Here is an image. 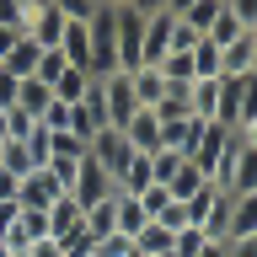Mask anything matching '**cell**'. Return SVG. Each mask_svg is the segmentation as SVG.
I'll return each mask as SVG.
<instances>
[{
    "label": "cell",
    "mask_w": 257,
    "mask_h": 257,
    "mask_svg": "<svg viewBox=\"0 0 257 257\" xmlns=\"http://www.w3.org/2000/svg\"><path fill=\"white\" fill-rule=\"evenodd\" d=\"M91 27V59H86V75L91 80H107L123 70V59H118V32H112V6H96V16L86 22Z\"/></svg>",
    "instance_id": "obj_1"
},
{
    "label": "cell",
    "mask_w": 257,
    "mask_h": 257,
    "mask_svg": "<svg viewBox=\"0 0 257 257\" xmlns=\"http://www.w3.org/2000/svg\"><path fill=\"white\" fill-rule=\"evenodd\" d=\"M145 22H150V16H140L134 6H112V32H118V59H123V70H140Z\"/></svg>",
    "instance_id": "obj_2"
},
{
    "label": "cell",
    "mask_w": 257,
    "mask_h": 257,
    "mask_svg": "<svg viewBox=\"0 0 257 257\" xmlns=\"http://www.w3.org/2000/svg\"><path fill=\"white\" fill-rule=\"evenodd\" d=\"M96 91H102V107H107V128H123L134 112H140V102H134V86H128V70H118V75L96 80Z\"/></svg>",
    "instance_id": "obj_3"
},
{
    "label": "cell",
    "mask_w": 257,
    "mask_h": 257,
    "mask_svg": "<svg viewBox=\"0 0 257 257\" xmlns=\"http://www.w3.org/2000/svg\"><path fill=\"white\" fill-rule=\"evenodd\" d=\"M86 156H91L96 166H102L112 182H118V172L128 166V156H134V150H128L123 128H96V134H91V145H86Z\"/></svg>",
    "instance_id": "obj_4"
},
{
    "label": "cell",
    "mask_w": 257,
    "mask_h": 257,
    "mask_svg": "<svg viewBox=\"0 0 257 257\" xmlns=\"http://www.w3.org/2000/svg\"><path fill=\"white\" fill-rule=\"evenodd\" d=\"M112 193H118V182H112V177L102 172L91 156H86V161H80V172H75V188L64 193V198H75L80 209H91V204H107Z\"/></svg>",
    "instance_id": "obj_5"
},
{
    "label": "cell",
    "mask_w": 257,
    "mask_h": 257,
    "mask_svg": "<svg viewBox=\"0 0 257 257\" xmlns=\"http://www.w3.org/2000/svg\"><path fill=\"white\" fill-rule=\"evenodd\" d=\"M59 32H64V16L48 6V0H38L27 11V27H22V38H32L38 48H59Z\"/></svg>",
    "instance_id": "obj_6"
},
{
    "label": "cell",
    "mask_w": 257,
    "mask_h": 257,
    "mask_svg": "<svg viewBox=\"0 0 257 257\" xmlns=\"http://www.w3.org/2000/svg\"><path fill=\"white\" fill-rule=\"evenodd\" d=\"M123 140H128L134 156H156V150H161V118H156L150 107H140V112L123 123Z\"/></svg>",
    "instance_id": "obj_7"
},
{
    "label": "cell",
    "mask_w": 257,
    "mask_h": 257,
    "mask_svg": "<svg viewBox=\"0 0 257 257\" xmlns=\"http://www.w3.org/2000/svg\"><path fill=\"white\" fill-rule=\"evenodd\" d=\"M59 198H64V193H59V182H54L48 172H27L22 188H16V204H22V209H54Z\"/></svg>",
    "instance_id": "obj_8"
},
{
    "label": "cell",
    "mask_w": 257,
    "mask_h": 257,
    "mask_svg": "<svg viewBox=\"0 0 257 257\" xmlns=\"http://www.w3.org/2000/svg\"><path fill=\"white\" fill-rule=\"evenodd\" d=\"M225 145H230V128H220V123H204V134H198V145H193V166H198V172H214V166H220V156H225Z\"/></svg>",
    "instance_id": "obj_9"
},
{
    "label": "cell",
    "mask_w": 257,
    "mask_h": 257,
    "mask_svg": "<svg viewBox=\"0 0 257 257\" xmlns=\"http://www.w3.org/2000/svg\"><path fill=\"white\" fill-rule=\"evenodd\" d=\"M172 27H177V16H150L145 22V43H140V64H161L166 59V43H172Z\"/></svg>",
    "instance_id": "obj_10"
},
{
    "label": "cell",
    "mask_w": 257,
    "mask_h": 257,
    "mask_svg": "<svg viewBox=\"0 0 257 257\" xmlns=\"http://www.w3.org/2000/svg\"><path fill=\"white\" fill-rule=\"evenodd\" d=\"M59 54H64V64L86 70V59H91V27H86V22H64V32H59Z\"/></svg>",
    "instance_id": "obj_11"
},
{
    "label": "cell",
    "mask_w": 257,
    "mask_h": 257,
    "mask_svg": "<svg viewBox=\"0 0 257 257\" xmlns=\"http://www.w3.org/2000/svg\"><path fill=\"white\" fill-rule=\"evenodd\" d=\"M128 86H134V102H140V107H156L161 96H166V75H161L156 64H140V70H128Z\"/></svg>",
    "instance_id": "obj_12"
},
{
    "label": "cell",
    "mask_w": 257,
    "mask_h": 257,
    "mask_svg": "<svg viewBox=\"0 0 257 257\" xmlns=\"http://www.w3.org/2000/svg\"><path fill=\"white\" fill-rule=\"evenodd\" d=\"M188 107L198 123H214V112H220V75L214 80H193L188 86Z\"/></svg>",
    "instance_id": "obj_13"
},
{
    "label": "cell",
    "mask_w": 257,
    "mask_h": 257,
    "mask_svg": "<svg viewBox=\"0 0 257 257\" xmlns=\"http://www.w3.org/2000/svg\"><path fill=\"white\" fill-rule=\"evenodd\" d=\"M225 236H257V193H236V198H230Z\"/></svg>",
    "instance_id": "obj_14"
},
{
    "label": "cell",
    "mask_w": 257,
    "mask_h": 257,
    "mask_svg": "<svg viewBox=\"0 0 257 257\" xmlns=\"http://www.w3.org/2000/svg\"><path fill=\"white\" fill-rule=\"evenodd\" d=\"M80 230H86L91 241H102V236H118V193H112L107 204H91V209H86Z\"/></svg>",
    "instance_id": "obj_15"
},
{
    "label": "cell",
    "mask_w": 257,
    "mask_h": 257,
    "mask_svg": "<svg viewBox=\"0 0 257 257\" xmlns=\"http://www.w3.org/2000/svg\"><path fill=\"white\" fill-rule=\"evenodd\" d=\"M80 220H86V209H80L75 198H59V204L48 209V236H54V241L75 236V230H80Z\"/></svg>",
    "instance_id": "obj_16"
},
{
    "label": "cell",
    "mask_w": 257,
    "mask_h": 257,
    "mask_svg": "<svg viewBox=\"0 0 257 257\" xmlns=\"http://www.w3.org/2000/svg\"><path fill=\"white\" fill-rule=\"evenodd\" d=\"M48 102H54V91H48L43 80H32V75L22 80V91H16V107L27 112L32 123H38V118H43V112H48Z\"/></svg>",
    "instance_id": "obj_17"
},
{
    "label": "cell",
    "mask_w": 257,
    "mask_h": 257,
    "mask_svg": "<svg viewBox=\"0 0 257 257\" xmlns=\"http://www.w3.org/2000/svg\"><path fill=\"white\" fill-rule=\"evenodd\" d=\"M86 91H91V75H86V70H75V64H70L59 80H54V102H64V107H75Z\"/></svg>",
    "instance_id": "obj_18"
},
{
    "label": "cell",
    "mask_w": 257,
    "mask_h": 257,
    "mask_svg": "<svg viewBox=\"0 0 257 257\" xmlns=\"http://www.w3.org/2000/svg\"><path fill=\"white\" fill-rule=\"evenodd\" d=\"M128 246H134V257H161V252H172V230L150 220V225L140 230V236L128 241Z\"/></svg>",
    "instance_id": "obj_19"
},
{
    "label": "cell",
    "mask_w": 257,
    "mask_h": 257,
    "mask_svg": "<svg viewBox=\"0 0 257 257\" xmlns=\"http://www.w3.org/2000/svg\"><path fill=\"white\" fill-rule=\"evenodd\" d=\"M38 54H43V48L32 43V38H16V48L6 54V64H0V70H11L16 80H27L32 70H38Z\"/></svg>",
    "instance_id": "obj_20"
},
{
    "label": "cell",
    "mask_w": 257,
    "mask_h": 257,
    "mask_svg": "<svg viewBox=\"0 0 257 257\" xmlns=\"http://www.w3.org/2000/svg\"><path fill=\"white\" fill-rule=\"evenodd\" d=\"M204 182H209V177L198 172L193 161H182V166H177V177H172V182H166V193H172L177 204H188V198H193V193H198V188H204Z\"/></svg>",
    "instance_id": "obj_21"
},
{
    "label": "cell",
    "mask_w": 257,
    "mask_h": 257,
    "mask_svg": "<svg viewBox=\"0 0 257 257\" xmlns=\"http://www.w3.org/2000/svg\"><path fill=\"white\" fill-rule=\"evenodd\" d=\"M145 225H150V214L140 209V198H123V193H118V236H128V241H134Z\"/></svg>",
    "instance_id": "obj_22"
},
{
    "label": "cell",
    "mask_w": 257,
    "mask_h": 257,
    "mask_svg": "<svg viewBox=\"0 0 257 257\" xmlns=\"http://www.w3.org/2000/svg\"><path fill=\"white\" fill-rule=\"evenodd\" d=\"M156 70L166 75V86H193V80H198V75H193V54H166Z\"/></svg>",
    "instance_id": "obj_23"
},
{
    "label": "cell",
    "mask_w": 257,
    "mask_h": 257,
    "mask_svg": "<svg viewBox=\"0 0 257 257\" xmlns=\"http://www.w3.org/2000/svg\"><path fill=\"white\" fill-rule=\"evenodd\" d=\"M193 75H198V80L220 75V48L209 43V38H198V48H193Z\"/></svg>",
    "instance_id": "obj_24"
},
{
    "label": "cell",
    "mask_w": 257,
    "mask_h": 257,
    "mask_svg": "<svg viewBox=\"0 0 257 257\" xmlns=\"http://www.w3.org/2000/svg\"><path fill=\"white\" fill-rule=\"evenodd\" d=\"M64 70H70V64H64V54H59V48H43V54H38V70H32V80H43L48 91H54V80H59Z\"/></svg>",
    "instance_id": "obj_25"
},
{
    "label": "cell",
    "mask_w": 257,
    "mask_h": 257,
    "mask_svg": "<svg viewBox=\"0 0 257 257\" xmlns=\"http://www.w3.org/2000/svg\"><path fill=\"white\" fill-rule=\"evenodd\" d=\"M241 32H246V27H241L236 16H230V11H220V16H214V22H209V32H204V38H209V43H214V48H225V43H236Z\"/></svg>",
    "instance_id": "obj_26"
},
{
    "label": "cell",
    "mask_w": 257,
    "mask_h": 257,
    "mask_svg": "<svg viewBox=\"0 0 257 257\" xmlns=\"http://www.w3.org/2000/svg\"><path fill=\"white\" fill-rule=\"evenodd\" d=\"M220 11H225V0H198V6H193L188 16H177V22H188L193 32H209V22H214Z\"/></svg>",
    "instance_id": "obj_27"
},
{
    "label": "cell",
    "mask_w": 257,
    "mask_h": 257,
    "mask_svg": "<svg viewBox=\"0 0 257 257\" xmlns=\"http://www.w3.org/2000/svg\"><path fill=\"white\" fill-rule=\"evenodd\" d=\"M48 6H54V11H59L64 22H91L102 0H48Z\"/></svg>",
    "instance_id": "obj_28"
},
{
    "label": "cell",
    "mask_w": 257,
    "mask_h": 257,
    "mask_svg": "<svg viewBox=\"0 0 257 257\" xmlns=\"http://www.w3.org/2000/svg\"><path fill=\"white\" fill-rule=\"evenodd\" d=\"M204 230H198V225H188V230H177V236H172V252L177 257H198V252H204Z\"/></svg>",
    "instance_id": "obj_29"
},
{
    "label": "cell",
    "mask_w": 257,
    "mask_h": 257,
    "mask_svg": "<svg viewBox=\"0 0 257 257\" xmlns=\"http://www.w3.org/2000/svg\"><path fill=\"white\" fill-rule=\"evenodd\" d=\"M156 225H166V230L177 236V230H188V225H193V214H188V204H177V198H172V204L156 214Z\"/></svg>",
    "instance_id": "obj_30"
},
{
    "label": "cell",
    "mask_w": 257,
    "mask_h": 257,
    "mask_svg": "<svg viewBox=\"0 0 257 257\" xmlns=\"http://www.w3.org/2000/svg\"><path fill=\"white\" fill-rule=\"evenodd\" d=\"M198 38H204V32H193L188 22H177V27H172V43H166V54H193V48H198Z\"/></svg>",
    "instance_id": "obj_31"
},
{
    "label": "cell",
    "mask_w": 257,
    "mask_h": 257,
    "mask_svg": "<svg viewBox=\"0 0 257 257\" xmlns=\"http://www.w3.org/2000/svg\"><path fill=\"white\" fill-rule=\"evenodd\" d=\"M27 11H32V6H22V0H0V27L22 32V27H27Z\"/></svg>",
    "instance_id": "obj_32"
},
{
    "label": "cell",
    "mask_w": 257,
    "mask_h": 257,
    "mask_svg": "<svg viewBox=\"0 0 257 257\" xmlns=\"http://www.w3.org/2000/svg\"><path fill=\"white\" fill-rule=\"evenodd\" d=\"M166 204H172V193L161 188V182H150V188L140 193V209H145V214H150V220H156V214H161V209H166Z\"/></svg>",
    "instance_id": "obj_33"
},
{
    "label": "cell",
    "mask_w": 257,
    "mask_h": 257,
    "mask_svg": "<svg viewBox=\"0 0 257 257\" xmlns=\"http://www.w3.org/2000/svg\"><path fill=\"white\" fill-rule=\"evenodd\" d=\"M225 11L236 16V22H241V27H246V32L257 27V0H225Z\"/></svg>",
    "instance_id": "obj_34"
},
{
    "label": "cell",
    "mask_w": 257,
    "mask_h": 257,
    "mask_svg": "<svg viewBox=\"0 0 257 257\" xmlns=\"http://www.w3.org/2000/svg\"><path fill=\"white\" fill-rule=\"evenodd\" d=\"M16 91H22V80L11 70H0V107H16Z\"/></svg>",
    "instance_id": "obj_35"
},
{
    "label": "cell",
    "mask_w": 257,
    "mask_h": 257,
    "mask_svg": "<svg viewBox=\"0 0 257 257\" xmlns=\"http://www.w3.org/2000/svg\"><path fill=\"white\" fill-rule=\"evenodd\" d=\"M16 214H22V204H0V246H6V236H11Z\"/></svg>",
    "instance_id": "obj_36"
},
{
    "label": "cell",
    "mask_w": 257,
    "mask_h": 257,
    "mask_svg": "<svg viewBox=\"0 0 257 257\" xmlns=\"http://www.w3.org/2000/svg\"><path fill=\"white\" fill-rule=\"evenodd\" d=\"M27 257H64V246L48 236V241H32V246H27Z\"/></svg>",
    "instance_id": "obj_37"
},
{
    "label": "cell",
    "mask_w": 257,
    "mask_h": 257,
    "mask_svg": "<svg viewBox=\"0 0 257 257\" xmlns=\"http://www.w3.org/2000/svg\"><path fill=\"white\" fill-rule=\"evenodd\" d=\"M16 188H22V177L0 172V204H16Z\"/></svg>",
    "instance_id": "obj_38"
},
{
    "label": "cell",
    "mask_w": 257,
    "mask_h": 257,
    "mask_svg": "<svg viewBox=\"0 0 257 257\" xmlns=\"http://www.w3.org/2000/svg\"><path fill=\"white\" fill-rule=\"evenodd\" d=\"M128 6H134L140 16H161V11H166V0H128Z\"/></svg>",
    "instance_id": "obj_39"
},
{
    "label": "cell",
    "mask_w": 257,
    "mask_h": 257,
    "mask_svg": "<svg viewBox=\"0 0 257 257\" xmlns=\"http://www.w3.org/2000/svg\"><path fill=\"white\" fill-rule=\"evenodd\" d=\"M16 38H22V32H11V27H0V64H6V54H11V48H16Z\"/></svg>",
    "instance_id": "obj_40"
},
{
    "label": "cell",
    "mask_w": 257,
    "mask_h": 257,
    "mask_svg": "<svg viewBox=\"0 0 257 257\" xmlns=\"http://www.w3.org/2000/svg\"><path fill=\"white\" fill-rule=\"evenodd\" d=\"M193 6H198V0H166V16H188Z\"/></svg>",
    "instance_id": "obj_41"
},
{
    "label": "cell",
    "mask_w": 257,
    "mask_h": 257,
    "mask_svg": "<svg viewBox=\"0 0 257 257\" xmlns=\"http://www.w3.org/2000/svg\"><path fill=\"white\" fill-rule=\"evenodd\" d=\"M241 145H246V150H257V123H246V128H241Z\"/></svg>",
    "instance_id": "obj_42"
},
{
    "label": "cell",
    "mask_w": 257,
    "mask_h": 257,
    "mask_svg": "<svg viewBox=\"0 0 257 257\" xmlns=\"http://www.w3.org/2000/svg\"><path fill=\"white\" fill-rule=\"evenodd\" d=\"M198 257H225V241H204V252Z\"/></svg>",
    "instance_id": "obj_43"
},
{
    "label": "cell",
    "mask_w": 257,
    "mask_h": 257,
    "mask_svg": "<svg viewBox=\"0 0 257 257\" xmlns=\"http://www.w3.org/2000/svg\"><path fill=\"white\" fill-rule=\"evenodd\" d=\"M6 112H11V107H0V145L11 140V118H6Z\"/></svg>",
    "instance_id": "obj_44"
},
{
    "label": "cell",
    "mask_w": 257,
    "mask_h": 257,
    "mask_svg": "<svg viewBox=\"0 0 257 257\" xmlns=\"http://www.w3.org/2000/svg\"><path fill=\"white\" fill-rule=\"evenodd\" d=\"M246 38H252V70H257V27H252V32H246Z\"/></svg>",
    "instance_id": "obj_45"
},
{
    "label": "cell",
    "mask_w": 257,
    "mask_h": 257,
    "mask_svg": "<svg viewBox=\"0 0 257 257\" xmlns=\"http://www.w3.org/2000/svg\"><path fill=\"white\" fill-rule=\"evenodd\" d=\"M102 6H128V0H102Z\"/></svg>",
    "instance_id": "obj_46"
},
{
    "label": "cell",
    "mask_w": 257,
    "mask_h": 257,
    "mask_svg": "<svg viewBox=\"0 0 257 257\" xmlns=\"http://www.w3.org/2000/svg\"><path fill=\"white\" fill-rule=\"evenodd\" d=\"M22 6H38V0H22Z\"/></svg>",
    "instance_id": "obj_47"
},
{
    "label": "cell",
    "mask_w": 257,
    "mask_h": 257,
    "mask_svg": "<svg viewBox=\"0 0 257 257\" xmlns=\"http://www.w3.org/2000/svg\"><path fill=\"white\" fill-rule=\"evenodd\" d=\"M161 257H177V252H161Z\"/></svg>",
    "instance_id": "obj_48"
}]
</instances>
